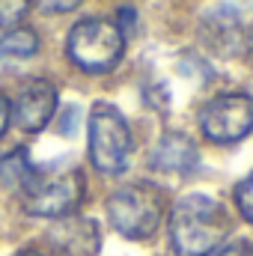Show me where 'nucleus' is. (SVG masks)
<instances>
[{
	"label": "nucleus",
	"instance_id": "nucleus-1",
	"mask_svg": "<svg viewBox=\"0 0 253 256\" xmlns=\"http://www.w3.org/2000/svg\"><path fill=\"white\" fill-rule=\"evenodd\" d=\"M230 232V214L206 194L182 196L170 212V242L179 256H208L224 244Z\"/></svg>",
	"mask_w": 253,
	"mask_h": 256
},
{
	"label": "nucleus",
	"instance_id": "nucleus-2",
	"mask_svg": "<svg viewBox=\"0 0 253 256\" xmlns=\"http://www.w3.org/2000/svg\"><path fill=\"white\" fill-rule=\"evenodd\" d=\"M108 218L114 230L126 238H149L161 226L164 218V196L155 185L137 182L126 185L108 196Z\"/></svg>",
	"mask_w": 253,
	"mask_h": 256
},
{
	"label": "nucleus",
	"instance_id": "nucleus-3",
	"mask_svg": "<svg viewBox=\"0 0 253 256\" xmlns=\"http://www.w3.org/2000/svg\"><path fill=\"white\" fill-rule=\"evenodd\" d=\"M86 191L84 173L68 167L60 173H45L36 170L33 179L21 188V206L27 214H39V218H66L72 214Z\"/></svg>",
	"mask_w": 253,
	"mask_h": 256
},
{
	"label": "nucleus",
	"instance_id": "nucleus-4",
	"mask_svg": "<svg viewBox=\"0 0 253 256\" xmlns=\"http://www.w3.org/2000/svg\"><path fill=\"white\" fill-rule=\"evenodd\" d=\"M90 158H92L96 170L104 176H120L131 158L128 122L108 102H98L90 114Z\"/></svg>",
	"mask_w": 253,
	"mask_h": 256
},
{
	"label": "nucleus",
	"instance_id": "nucleus-5",
	"mask_svg": "<svg viewBox=\"0 0 253 256\" xmlns=\"http://www.w3.org/2000/svg\"><path fill=\"white\" fill-rule=\"evenodd\" d=\"M68 57L84 72H108L120 63L126 51V36L114 21L104 18H86L78 21L68 33Z\"/></svg>",
	"mask_w": 253,
	"mask_h": 256
},
{
	"label": "nucleus",
	"instance_id": "nucleus-6",
	"mask_svg": "<svg viewBox=\"0 0 253 256\" xmlns=\"http://www.w3.org/2000/svg\"><path fill=\"white\" fill-rule=\"evenodd\" d=\"M200 128L214 143H236L253 131V98L244 92H226L212 98L202 114Z\"/></svg>",
	"mask_w": 253,
	"mask_h": 256
},
{
	"label": "nucleus",
	"instance_id": "nucleus-7",
	"mask_svg": "<svg viewBox=\"0 0 253 256\" xmlns=\"http://www.w3.org/2000/svg\"><path fill=\"white\" fill-rule=\"evenodd\" d=\"M57 110V90L51 80H42V78H33L21 86V92L15 96L12 102V120L15 126L27 134H36L51 122Z\"/></svg>",
	"mask_w": 253,
	"mask_h": 256
},
{
	"label": "nucleus",
	"instance_id": "nucleus-8",
	"mask_svg": "<svg viewBox=\"0 0 253 256\" xmlns=\"http://www.w3.org/2000/svg\"><path fill=\"white\" fill-rule=\"evenodd\" d=\"M51 244L63 256H96L98 226L90 218H66L51 230Z\"/></svg>",
	"mask_w": 253,
	"mask_h": 256
},
{
	"label": "nucleus",
	"instance_id": "nucleus-9",
	"mask_svg": "<svg viewBox=\"0 0 253 256\" xmlns=\"http://www.w3.org/2000/svg\"><path fill=\"white\" fill-rule=\"evenodd\" d=\"M196 161H200L196 143L182 131H167L152 149V167L164 173H188L196 167Z\"/></svg>",
	"mask_w": 253,
	"mask_h": 256
},
{
	"label": "nucleus",
	"instance_id": "nucleus-10",
	"mask_svg": "<svg viewBox=\"0 0 253 256\" xmlns=\"http://www.w3.org/2000/svg\"><path fill=\"white\" fill-rule=\"evenodd\" d=\"M206 39H208V45L214 48V51H220V54H232L236 48H242V42H244V33H242V27H238V15H232V12H226V9H218V12H212L208 18H206Z\"/></svg>",
	"mask_w": 253,
	"mask_h": 256
},
{
	"label": "nucleus",
	"instance_id": "nucleus-11",
	"mask_svg": "<svg viewBox=\"0 0 253 256\" xmlns=\"http://www.w3.org/2000/svg\"><path fill=\"white\" fill-rule=\"evenodd\" d=\"M33 173H36V167H33L27 149H12L9 155L0 158V182H3L6 188L21 191V188L33 179Z\"/></svg>",
	"mask_w": 253,
	"mask_h": 256
},
{
	"label": "nucleus",
	"instance_id": "nucleus-12",
	"mask_svg": "<svg viewBox=\"0 0 253 256\" xmlns=\"http://www.w3.org/2000/svg\"><path fill=\"white\" fill-rule=\"evenodd\" d=\"M39 51V36L30 27H9L0 36V57L3 60H27Z\"/></svg>",
	"mask_w": 253,
	"mask_h": 256
},
{
	"label": "nucleus",
	"instance_id": "nucleus-13",
	"mask_svg": "<svg viewBox=\"0 0 253 256\" xmlns=\"http://www.w3.org/2000/svg\"><path fill=\"white\" fill-rule=\"evenodd\" d=\"M30 0H0V27H12L24 18Z\"/></svg>",
	"mask_w": 253,
	"mask_h": 256
},
{
	"label": "nucleus",
	"instance_id": "nucleus-14",
	"mask_svg": "<svg viewBox=\"0 0 253 256\" xmlns=\"http://www.w3.org/2000/svg\"><path fill=\"white\" fill-rule=\"evenodd\" d=\"M236 202H238V212L244 214V220L253 224V176H248V179L236 188Z\"/></svg>",
	"mask_w": 253,
	"mask_h": 256
},
{
	"label": "nucleus",
	"instance_id": "nucleus-15",
	"mask_svg": "<svg viewBox=\"0 0 253 256\" xmlns=\"http://www.w3.org/2000/svg\"><path fill=\"white\" fill-rule=\"evenodd\" d=\"M33 3L45 15H60V12H72V9L80 6V0H33Z\"/></svg>",
	"mask_w": 253,
	"mask_h": 256
},
{
	"label": "nucleus",
	"instance_id": "nucleus-16",
	"mask_svg": "<svg viewBox=\"0 0 253 256\" xmlns=\"http://www.w3.org/2000/svg\"><path fill=\"white\" fill-rule=\"evenodd\" d=\"M218 256H253V244L250 242H232V244H226V248H220V254Z\"/></svg>",
	"mask_w": 253,
	"mask_h": 256
},
{
	"label": "nucleus",
	"instance_id": "nucleus-17",
	"mask_svg": "<svg viewBox=\"0 0 253 256\" xmlns=\"http://www.w3.org/2000/svg\"><path fill=\"white\" fill-rule=\"evenodd\" d=\"M220 9L232 12V15H242V12H250L253 0H220Z\"/></svg>",
	"mask_w": 253,
	"mask_h": 256
},
{
	"label": "nucleus",
	"instance_id": "nucleus-18",
	"mask_svg": "<svg viewBox=\"0 0 253 256\" xmlns=\"http://www.w3.org/2000/svg\"><path fill=\"white\" fill-rule=\"evenodd\" d=\"M9 120H12V102H9L6 96H0V137L6 134V128H9Z\"/></svg>",
	"mask_w": 253,
	"mask_h": 256
},
{
	"label": "nucleus",
	"instance_id": "nucleus-19",
	"mask_svg": "<svg viewBox=\"0 0 253 256\" xmlns=\"http://www.w3.org/2000/svg\"><path fill=\"white\" fill-rule=\"evenodd\" d=\"M244 48H248V57H250V63H253V24L248 27V33H244Z\"/></svg>",
	"mask_w": 253,
	"mask_h": 256
},
{
	"label": "nucleus",
	"instance_id": "nucleus-20",
	"mask_svg": "<svg viewBox=\"0 0 253 256\" xmlns=\"http://www.w3.org/2000/svg\"><path fill=\"white\" fill-rule=\"evenodd\" d=\"M18 256H42V254H36V250H24V254H18Z\"/></svg>",
	"mask_w": 253,
	"mask_h": 256
}]
</instances>
